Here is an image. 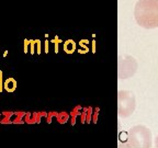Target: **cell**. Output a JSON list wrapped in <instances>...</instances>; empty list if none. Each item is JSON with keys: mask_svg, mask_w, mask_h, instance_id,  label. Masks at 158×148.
Masks as SVG:
<instances>
[{"mask_svg": "<svg viewBox=\"0 0 158 148\" xmlns=\"http://www.w3.org/2000/svg\"><path fill=\"white\" fill-rule=\"evenodd\" d=\"M7 54H8V51H6V52L3 53V57H6V56H7Z\"/></svg>", "mask_w": 158, "mask_h": 148, "instance_id": "6", "label": "cell"}, {"mask_svg": "<svg viewBox=\"0 0 158 148\" xmlns=\"http://www.w3.org/2000/svg\"><path fill=\"white\" fill-rule=\"evenodd\" d=\"M17 86H18L17 81H15V79H13V78H8L7 80H5V82H3V88H5V90L8 92L15 91Z\"/></svg>", "mask_w": 158, "mask_h": 148, "instance_id": "1", "label": "cell"}, {"mask_svg": "<svg viewBox=\"0 0 158 148\" xmlns=\"http://www.w3.org/2000/svg\"><path fill=\"white\" fill-rule=\"evenodd\" d=\"M29 45H30V41H29V39H24V48H23V51H24L25 54H27V53L29 52Z\"/></svg>", "mask_w": 158, "mask_h": 148, "instance_id": "2", "label": "cell"}, {"mask_svg": "<svg viewBox=\"0 0 158 148\" xmlns=\"http://www.w3.org/2000/svg\"><path fill=\"white\" fill-rule=\"evenodd\" d=\"M34 41H30V45H31V54H34Z\"/></svg>", "mask_w": 158, "mask_h": 148, "instance_id": "4", "label": "cell"}, {"mask_svg": "<svg viewBox=\"0 0 158 148\" xmlns=\"http://www.w3.org/2000/svg\"><path fill=\"white\" fill-rule=\"evenodd\" d=\"M3 89V82H2V72L0 70V92L2 91Z\"/></svg>", "mask_w": 158, "mask_h": 148, "instance_id": "3", "label": "cell"}, {"mask_svg": "<svg viewBox=\"0 0 158 148\" xmlns=\"http://www.w3.org/2000/svg\"><path fill=\"white\" fill-rule=\"evenodd\" d=\"M35 42H36V44H37V54H40V53H41V44H40L39 39H36Z\"/></svg>", "mask_w": 158, "mask_h": 148, "instance_id": "5", "label": "cell"}]
</instances>
